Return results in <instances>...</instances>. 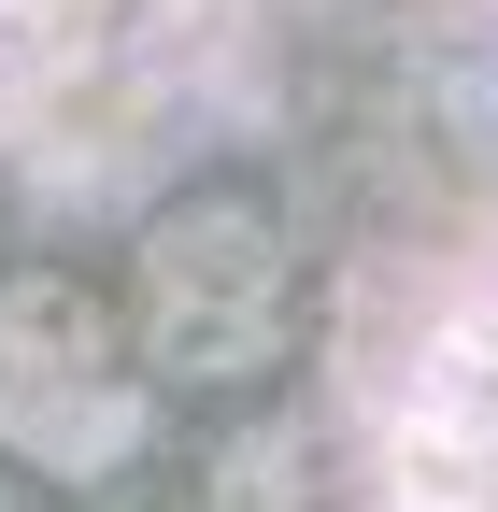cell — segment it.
<instances>
[{"label":"cell","instance_id":"obj_1","mask_svg":"<svg viewBox=\"0 0 498 512\" xmlns=\"http://www.w3.org/2000/svg\"><path fill=\"white\" fill-rule=\"evenodd\" d=\"M157 441V370L72 271H0V456L29 484H114Z\"/></svg>","mask_w":498,"mask_h":512},{"label":"cell","instance_id":"obj_2","mask_svg":"<svg viewBox=\"0 0 498 512\" xmlns=\"http://www.w3.org/2000/svg\"><path fill=\"white\" fill-rule=\"evenodd\" d=\"M285 313H299V271H285V228L257 200H171L129 256V356L157 384H257L285 356Z\"/></svg>","mask_w":498,"mask_h":512},{"label":"cell","instance_id":"obj_3","mask_svg":"<svg viewBox=\"0 0 498 512\" xmlns=\"http://www.w3.org/2000/svg\"><path fill=\"white\" fill-rule=\"evenodd\" d=\"M427 470L456 512H498V328H470L427 384Z\"/></svg>","mask_w":498,"mask_h":512},{"label":"cell","instance_id":"obj_4","mask_svg":"<svg viewBox=\"0 0 498 512\" xmlns=\"http://www.w3.org/2000/svg\"><path fill=\"white\" fill-rule=\"evenodd\" d=\"M0 512H15V484H0Z\"/></svg>","mask_w":498,"mask_h":512}]
</instances>
